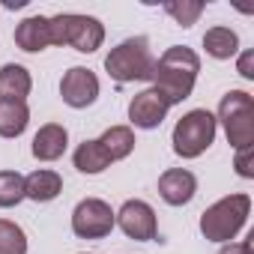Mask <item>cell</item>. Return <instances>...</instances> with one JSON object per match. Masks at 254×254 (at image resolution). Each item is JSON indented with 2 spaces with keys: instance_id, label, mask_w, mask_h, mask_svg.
<instances>
[{
  "instance_id": "cell-1",
  "label": "cell",
  "mask_w": 254,
  "mask_h": 254,
  "mask_svg": "<svg viewBox=\"0 0 254 254\" xmlns=\"http://www.w3.org/2000/svg\"><path fill=\"white\" fill-rule=\"evenodd\" d=\"M200 72V57L186 45H171L153 66V90H159L168 105H180L191 96Z\"/></svg>"
},
{
  "instance_id": "cell-2",
  "label": "cell",
  "mask_w": 254,
  "mask_h": 254,
  "mask_svg": "<svg viewBox=\"0 0 254 254\" xmlns=\"http://www.w3.org/2000/svg\"><path fill=\"white\" fill-rule=\"evenodd\" d=\"M153 66H156V57L150 51V39L147 36H129V39H123L105 57V72L117 84L150 81L153 78Z\"/></svg>"
},
{
  "instance_id": "cell-3",
  "label": "cell",
  "mask_w": 254,
  "mask_h": 254,
  "mask_svg": "<svg viewBox=\"0 0 254 254\" xmlns=\"http://www.w3.org/2000/svg\"><path fill=\"white\" fill-rule=\"evenodd\" d=\"M251 215V197L248 194H227L221 200H215L212 206L203 209L200 215V233L209 242H230L236 239V233L245 227Z\"/></svg>"
},
{
  "instance_id": "cell-4",
  "label": "cell",
  "mask_w": 254,
  "mask_h": 254,
  "mask_svg": "<svg viewBox=\"0 0 254 254\" xmlns=\"http://www.w3.org/2000/svg\"><path fill=\"white\" fill-rule=\"evenodd\" d=\"M215 123L224 126L227 144L233 150H248L254 147V99L245 90H227L218 102V117Z\"/></svg>"
},
{
  "instance_id": "cell-5",
  "label": "cell",
  "mask_w": 254,
  "mask_h": 254,
  "mask_svg": "<svg viewBox=\"0 0 254 254\" xmlns=\"http://www.w3.org/2000/svg\"><path fill=\"white\" fill-rule=\"evenodd\" d=\"M215 132H218L215 114L206 111V108H194V111L183 114L174 126V135H171L174 153L180 159H197L212 147Z\"/></svg>"
},
{
  "instance_id": "cell-6",
  "label": "cell",
  "mask_w": 254,
  "mask_h": 254,
  "mask_svg": "<svg viewBox=\"0 0 254 254\" xmlns=\"http://www.w3.org/2000/svg\"><path fill=\"white\" fill-rule=\"evenodd\" d=\"M48 27H51V45H72L81 54H93L105 42V24L93 15L60 12L48 18Z\"/></svg>"
},
{
  "instance_id": "cell-7",
  "label": "cell",
  "mask_w": 254,
  "mask_h": 254,
  "mask_svg": "<svg viewBox=\"0 0 254 254\" xmlns=\"http://www.w3.org/2000/svg\"><path fill=\"white\" fill-rule=\"evenodd\" d=\"M114 209L102 197H87L72 209V233L78 239H102L114 230Z\"/></svg>"
},
{
  "instance_id": "cell-8",
  "label": "cell",
  "mask_w": 254,
  "mask_h": 254,
  "mask_svg": "<svg viewBox=\"0 0 254 254\" xmlns=\"http://www.w3.org/2000/svg\"><path fill=\"white\" fill-rule=\"evenodd\" d=\"M114 221L120 224V230L135 239V242H153L159 236V221H156V209L147 200H126L117 212Z\"/></svg>"
},
{
  "instance_id": "cell-9",
  "label": "cell",
  "mask_w": 254,
  "mask_h": 254,
  "mask_svg": "<svg viewBox=\"0 0 254 254\" xmlns=\"http://www.w3.org/2000/svg\"><path fill=\"white\" fill-rule=\"evenodd\" d=\"M60 96L75 111L90 108L99 99V78H96V72L87 69V66H72L63 75V81H60Z\"/></svg>"
},
{
  "instance_id": "cell-10",
  "label": "cell",
  "mask_w": 254,
  "mask_h": 254,
  "mask_svg": "<svg viewBox=\"0 0 254 254\" xmlns=\"http://www.w3.org/2000/svg\"><path fill=\"white\" fill-rule=\"evenodd\" d=\"M168 111H171L168 99L159 90L147 87L129 102V123L135 129H159L165 123V117H168Z\"/></svg>"
},
{
  "instance_id": "cell-11",
  "label": "cell",
  "mask_w": 254,
  "mask_h": 254,
  "mask_svg": "<svg viewBox=\"0 0 254 254\" xmlns=\"http://www.w3.org/2000/svg\"><path fill=\"white\" fill-rule=\"evenodd\" d=\"M197 191V177L186 168H171L159 177V194L171 206H186Z\"/></svg>"
},
{
  "instance_id": "cell-12",
  "label": "cell",
  "mask_w": 254,
  "mask_h": 254,
  "mask_svg": "<svg viewBox=\"0 0 254 254\" xmlns=\"http://www.w3.org/2000/svg\"><path fill=\"white\" fill-rule=\"evenodd\" d=\"M66 147H69V132H66V126H60V123H45L42 129L33 135L30 153H33V159H39V162H57V159L66 153Z\"/></svg>"
},
{
  "instance_id": "cell-13",
  "label": "cell",
  "mask_w": 254,
  "mask_h": 254,
  "mask_svg": "<svg viewBox=\"0 0 254 254\" xmlns=\"http://www.w3.org/2000/svg\"><path fill=\"white\" fill-rule=\"evenodd\" d=\"M15 45L27 54H39L51 45V27L45 15H30L15 27Z\"/></svg>"
},
{
  "instance_id": "cell-14",
  "label": "cell",
  "mask_w": 254,
  "mask_h": 254,
  "mask_svg": "<svg viewBox=\"0 0 254 254\" xmlns=\"http://www.w3.org/2000/svg\"><path fill=\"white\" fill-rule=\"evenodd\" d=\"M60 191H63V177L57 171L39 168V171H33V174L24 177V197L27 200L51 203L54 197H60Z\"/></svg>"
},
{
  "instance_id": "cell-15",
  "label": "cell",
  "mask_w": 254,
  "mask_h": 254,
  "mask_svg": "<svg viewBox=\"0 0 254 254\" xmlns=\"http://www.w3.org/2000/svg\"><path fill=\"white\" fill-rule=\"evenodd\" d=\"M33 90V78L24 66L18 63H6L0 69V99H9V102H27Z\"/></svg>"
},
{
  "instance_id": "cell-16",
  "label": "cell",
  "mask_w": 254,
  "mask_h": 254,
  "mask_svg": "<svg viewBox=\"0 0 254 254\" xmlns=\"http://www.w3.org/2000/svg\"><path fill=\"white\" fill-rule=\"evenodd\" d=\"M72 162H75V168H78L81 174H90V177H96V174H102V171H108V168L114 165V162L108 159L105 147L99 144V138H96V141H81L78 150L72 153Z\"/></svg>"
},
{
  "instance_id": "cell-17",
  "label": "cell",
  "mask_w": 254,
  "mask_h": 254,
  "mask_svg": "<svg viewBox=\"0 0 254 254\" xmlns=\"http://www.w3.org/2000/svg\"><path fill=\"white\" fill-rule=\"evenodd\" d=\"M27 123H30L27 102L0 99V138H18V135H24Z\"/></svg>"
},
{
  "instance_id": "cell-18",
  "label": "cell",
  "mask_w": 254,
  "mask_h": 254,
  "mask_svg": "<svg viewBox=\"0 0 254 254\" xmlns=\"http://www.w3.org/2000/svg\"><path fill=\"white\" fill-rule=\"evenodd\" d=\"M99 144L105 147L111 162L129 159L132 150H135V132H132V126H111V129H105V135L99 138Z\"/></svg>"
},
{
  "instance_id": "cell-19",
  "label": "cell",
  "mask_w": 254,
  "mask_h": 254,
  "mask_svg": "<svg viewBox=\"0 0 254 254\" xmlns=\"http://www.w3.org/2000/svg\"><path fill=\"white\" fill-rule=\"evenodd\" d=\"M203 48H206V54L215 57V60H230V57H236V51H239V36H236V30L218 24V27H209V30L203 33Z\"/></svg>"
},
{
  "instance_id": "cell-20",
  "label": "cell",
  "mask_w": 254,
  "mask_h": 254,
  "mask_svg": "<svg viewBox=\"0 0 254 254\" xmlns=\"http://www.w3.org/2000/svg\"><path fill=\"white\" fill-rule=\"evenodd\" d=\"M24 200V177L18 171H0V209H12Z\"/></svg>"
},
{
  "instance_id": "cell-21",
  "label": "cell",
  "mask_w": 254,
  "mask_h": 254,
  "mask_svg": "<svg viewBox=\"0 0 254 254\" xmlns=\"http://www.w3.org/2000/svg\"><path fill=\"white\" fill-rule=\"evenodd\" d=\"M162 9L180 24V27H191L200 15H203V3L200 0H168V3H162Z\"/></svg>"
},
{
  "instance_id": "cell-22",
  "label": "cell",
  "mask_w": 254,
  "mask_h": 254,
  "mask_svg": "<svg viewBox=\"0 0 254 254\" xmlns=\"http://www.w3.org/2000/svg\"><path fill=\"white\" fill-rule=\"evenodd\" d=\"M0 254H27V233L9 218H0Z\"/></svg>"
},
{
  "instance_id": "cell-23",
  "label": "cell",
  "mask_w": 254,
  "mask_h": 254,
  "mask_svg": "<svg viewBox=\"0 0 254 254\" xmlns=\"http://www.w3.org/2000/svg\"><path fill=\"white\" fill-rule=\"evenodd\" d=\"M233 168L242 180H254V147L248 150H236V159H233Z\"/></svg>"
},
{
  "instance_id": "cell-24",
  "label": "cell",
  "mask_w": 254,
  "mask_h": 254,
  "mask_svg": "<svg viewBox=\"0 0 254 254\" xmlns=\"http://www.w3.org/2000/svg\"><path fill=\"white\" fill-rule=\"evenodd\" d=\"M236 69H239V75L242 78H254V51H242L239 54V63H236Z\"/></svg>"
},
{
  "instance_id": "cell-25",
  "label": "cell",
  "mask_w": 254,
  "mask_h": 254,
  "mask_svg": "<svg viewBox=\"0 0 254 254\" xmlns=\"http://www.w3.org/2000/svg\"><path fill=\"white\" fill-rule=\"evenodd\" d=\"M251 239H254V236H248V239H242V242H224L218 254H251Z\"/></svg>"
},
{
  "instance_id": "cell-26",
  "label": "cell",
  "mask_w": 254,
  "mask_h": 254,
  "mask_svg": "<svg viewBox=\"0 0 254 254\" xmlns=\"http://www.w3.org/2000/svg\"><path fill=\"white\" fill-rule=\"evenodd\" d=\"M27 6V0H6V9H21Z\"/></svg>"
},
{
  "instance_id": "cell-27",
  "label": "cell",
  "mask_w": 254,
  "mask_h": 254,
  "mask_svg": "<svg viewBox=\"0 0 254 254\" xmlns=\"http://www.w3.org/2000/svg\"><path fill=\"white\" fill-rule=\"evenodd\" d=\"M81 254H87V251H81Z\"/></svg>"
}]
</instances>
